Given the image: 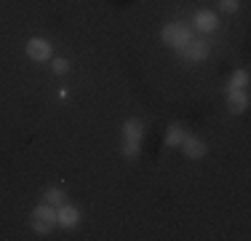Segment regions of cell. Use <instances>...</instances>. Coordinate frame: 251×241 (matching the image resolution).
<instances>
[{
    "label": "cell",
    "instance_id": "6da1fadb",
    "mask_svg": "<svg viewBox=\"0 0 251 241\" xmlns=\"http://www.w3.org/2000/svg\"><path fill=\"white\" fill-rule=\"evenodd\" d=\"M56 222H59V217L53 212L51 204H43V207H38L32 212V228L38 233H51L53 228H56Z\"/></svg>",
    "mask_w": 251,
    "mask_h": 241
},
{
    "label": "cell",
    "instance_id": "7a4b0ae2",
    "mask_svg": "<svg viewBox=\"0 0 251 241\" xmlns=\"http://www.w3.org/2000/svg\"><path fill=\"white\" fill-rule=\"evenodd\" d=\"M27 57L35 59V62H46V59H51V43H46L43 38L27 40Z\"/></svg>",
    "mask_w": 251,
    "mask_h": 241
},
{
    "label": "cell",
    "instance_id": "3957f363",
    "mask_svg": "<svg viewBox=\"0 0 251 241\" xmlns=\"http://www.w3.org/2000/svg\"><path fill=\"white\" fill-rule=\"evenodd\" d=\"M163 40L169 46H184L190 40V32L187 27H179V24H169V27H163Z\"/></svg>",
    "mask_w": 251,
    "mask_h": 241
},
{
    "label": "cell",
    "instance_id": "277c9868",
    "mask_svg": "<svg viewBox=\"0 0 251 241\" xmlns=\"http://www.w3.org/2000/svg\"><path fill=\"white\" fill-rule=\"evenodd\" d=\"M187 48H184V54H187L193 62H201V59H206L208 57V43L206 40H201V38H195V40H187L184 43Z\"/></svg>",
    "mask_w": 251,
    "mask_h": 241
},
{
    "label": "cell",
    "instance_id": "5b68a950",
    "mask_svg": "<svg viewBox=\"0 0 251 241\" xmlns=\"http://www.w3.org/2000/svg\"><path fill=\"white\" fill-rule=\"evenodd\" d=\"M182 148H184V155H187V158H203V155H206V142L195 140V137H184Z\"/></svg>",
    "mask_w": 251,
    "mask_h": 241
},
{
    "label": "cell",
    "instance_id": "8992f818",
    "mask_svg": "<svg viewBox=\"0 0 251 241\" xmlns=\"http://www.w3.org/2000/svg\"><path fill=\"white\" fill-rule=\"evenodd\" d=\"M249 107V94L243 89H232L230 91V110L232 113H243Z\"/></svg>",
    "mask_w": 251,
    "mask_h": 241
},
{
    "label": "cell",
    "instance_id": "52a82bcc",
    "mask_svg": "<svg viewBox=\"0 0 251 241\" xmlns=\"http://www.w3.org/2000/svg\"><path fill=\"white\" fill-rule=\"evenodd\" d=\"M195 24H198V30H203V32H211V30H217L219 19L211 14V11H198V16H195Z\"/></svg>",
    "mask_w": 251,
    "mask_h": 241
},
{
    "label": "cell",
    "instance_id": "ba28073f",
    "mask_svg": "<svg viewBox=\"0 0 251 241\" xmlns=\"http://www.w3.org/2000/svg\"><path fill=\"white\" fill-rule=\"evenodd\" d=\"M46 201H49L51 207H64V204H67V193L59 190V188H49L46 190Z\"/></svg>",
    "mask_w": 251,
    "mask_h": 241
},
{
    "label": "cell",
    "instance_id": "9c48e42d",
    "mask_svg": "<svg viewBox=\"0 0 251 241\" xmlns=\"http://www.w3.org/2000/svg\"><path fill=\"white\" fill-rule=\"evenodd\" d=\"M59 222H62V225H75L77 222V209H73V207H67V204H64V207H59Z\"/></svg>",
    "mask_w": 251,
    "mask_h": 241
},
{
    "label": "cell",
    "instance_id": "30bf717a",
    "mask_svg": "<svg viewBox=\"0 0 251 241\" xmlns=\"http://www.w3.org/2000/svg\"><path fill=\"white\" fill-rule=\"evenodd\" d=\"M126 140H134V142H139V137H142V123L136 118H131V120H126Z\"/></svg>",
    "mask_w": 251,
    "mask_h": 241
},
{
    "label": "cell",
    "instance_id": "8fae6325",
    "mask_svg": "<svg viewBox=\"0 0 251 241\" xmlns=\"http://www.w3.org/2000/svg\"><path fill=\"white\" fill-rule=\"evenodd\" d=\"M123 155H126V158H136V155H139V145H136L134 140H126V145H123Z\"/></svg>",
    "mask_w": 251,
    "mask_h": 241
},
{
    "label": "cell",
    "instance_id": "7c38bea8",
    "mask_svg": "<svg viewBox=\"0 0 251 241\" xmlns=\"http://www.w3.org/2000/svg\"><path fill=\"white\" fill-rule=\"evenodd\" d=\"M182 140H184L182 129H179V126H174V129L169 131V137H166V145H182Z\"/></svg>",
    "mask_w": 251,
    "mask_h": 241
},
{
    "label": "cell",
    "instance_id": "4fadbf2b",
    "mask_svg": "<svg viewBox=\"0 0 251 241\" xmlns=\"http://www.w3.org/2000/svg\"><path fill=\"white\" fill-rule=\"evenodd\" d=\"M246 83H249V72H246V70H241V72H235V75H232V86L243 89Z\"/></svg>",
    "mask_w": 251,
    "mask_h": 241
},
{
    "label": "cell",
    "instance_id": "5bb4252c",
    "mask_svg": "<svg viewBox=\"0 0 251 241\" xmlns=\"http://www.w3.org/2000/svg\"><path fill=\"white\" fill-rule=\"evenodd\" d=\"M51 67H53V72H56V75H64V72L70 70V62H67V59H53Z\"/></svg>",
    "mask_w": 251,
    "mask_h": 241
},
{
    "label": "cell",
    "instance_id": "9a60e30c",
    "mask_svg": "<svg viewBox=\"0 0 251 241\" xmlns=\"http://www.w3.org/2000/svg\"><path fill=\"white\" fill-rule=\"evenodd\" d=\"M219 8H222L225 14H235V11H238V0H219Z\"/></svg>",
    "mask_w": 251,
    "mask_h": 241
}]
</instances>
